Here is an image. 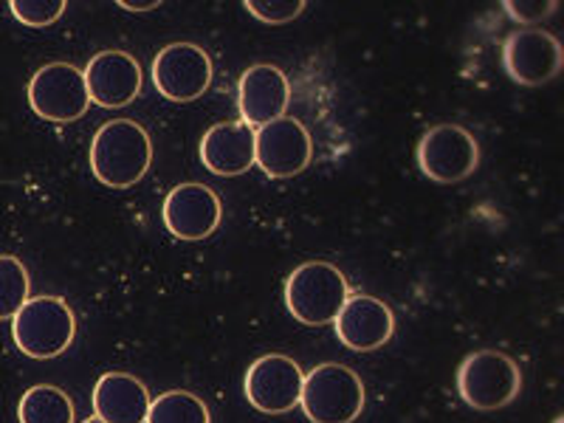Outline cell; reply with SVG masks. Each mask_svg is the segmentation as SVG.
Listing matches in <instances>:
<instances>
[{"instance_id": "cell-1", "label": "cell", "mask_w": 564, "mask_h": 423, "mask_svg": "<svg viewBox=\"0 0 564 423\" xmlns=\"http://www.w3.org/2000/svg\"><path fill=\"white\" fill-rule=\"evenodd\" d=\"M153 164L150 133L133 119L105 122L90 141V173L110 189H128L148 175Z\"/></svg>"}, {"instance_id": "cell-2", "label": "cell", "mask_w": 564, "mask_h": 423, "mask_svg": "<svg viewBox=\"0 0 564 423\" xmlns=\"http://www.w3.org/2000/svg\"><path fill=\"white\" fill-rule=\"evenodd\" d=\"M347 296H350L347 276L336 265L322 263V260L296 265L282 289L289 314L308 327L330 325Z\"/></svg>"}, {"instance_id": "cell-3", "label": "cell", "mask_w": 564, "mask_h": 423, "mask_svg": "<svg viewBox=\"0 0 564 423\" xmlns=\"http://www.w3.org/2000/svg\"><path fill=\"white\" fill-rule=\"evenodd\" d=\"M77 316L63 296H32L12 316V339L29 359H57L74 345Z\"/></svg>"}, {"instance_id": "cell-4", "label": "cell", "mask_w": 564, "mask_h": 423, "mask_svg": "<svg viewBox=\"0 0 564 423\" xmlns=\"http://www.w3.org/2000/svg\"><path fill=\"white\" fill-rule=\"evenodd\" d=\"M522 390V372L500 350L468 352L457 367V395L477 412H494L513 404Z\"/></svg>"}, {"instance_id": "cell-5", "label": "cell", "mask_w": 564, "mask_h": 423, "mask_svg": "<svg viewBox=\"0 0 564 423\" xmlns=\"http://www.w3.org/2000/svg\"><path fill=\"white\" fill-rule=\"evenodd\" d=\"M365 384L350 367L316 365L302 381L300 406L311 423H352L365 412Z\"/></svg>"}, {"instance_id": "cell-6", "label": "cell", "mask_w": 564, "mask_h": 423, "mask_svg": "<svg viewBox=\"0 0 564 423\" xmlns=\"http://www.w3.org/2000/svg\"><path fill=\"white\" fill-rule=\"evenodd\" d=\"M415 164L435 184H460L480 164V144L463 124H435L417 139Z\"/></svg>"}, {"instance_id": "cell-7", "label": "cell", "mask_w": 564, "mask_h": 423, "mask_svg": "<svg viewBox=\"0 0 564 423\" xmlns=\"http://www.w3.org/2000/svg\"><path fill=\"white\" fill-rule=\"evenodd\" d=\"M29 105L45 122H77L90 108L83 70L70 63H48L34 70L32 83H29Z\"/></svg>"}, {"instance_id": "cell-8", "label": "cell", "mask_w": 564, "mask_h": 423, "mask_svg": "<svg viewBox=\"0 0 564 423\" xmlns=\"http://www.w3.org/2000/svg\"><path fill=\"white\" fill-rule=\"evenodd\" d=\"M564 68V48L545 29H517L502 43V70L522 88H542Z\"/></svg>"}, {"instance_id": "cell-9", "label": "cell", "mask_w": 564, "mask_h": 423, "mask_svg": "<svg viewBox=\"0 0 564 423\" xmlns=\"http://www.w3.org/2000/svg\"><path fill=\"white\" fill-rule=\"evenodd\" d=\"M150 77L170 102H195L212 85V59L200 45L173 43L155 54Z\"/></svg>"}, {"instance_id": "cell-10", "label": "cell", "mask_w": 564, "mask_h": 423, "mask_svg": "<svg viewBox=\"0 0 564 423\" xmlns=\"http://www.w3.org/2000/svg\"><path fill=\"white\" fill-rule=\"evenodd\" d=\"M314 159V141L300 119L282 116L254 130V164L269 178H294Z\"/></svg>"}, {"instance_id": "cell-11", "label": "cell", "mask_w": 564, "mask_h": 423, "mask_svg": "<svg viewBox=\"0 0 564 423\" xmlns=\"http://www.w3.org/2000/svg\"><path fill=\"white\" fill-rule=\"evenodd\" d=\"M305 372L291 356L265 352L246 370L243 390L249 404L265 415H285L300 406Z\"/></svg>"}, {"instance_id": "cell-12", "label": "cell", "mask_w": 564, "mask_h": 423, "mask_svg": "<svg viewBox=\"0 0 564 423\" xmlns=\"http://www.w3.org/2000/svg\"><path fill=\"white\" fill-rule=\"evenodd\" d=\"M164 226L175 240L184 243H200V240L212 238L215 229L220 226L224 218V206L215 189L206 184H195L186 181L170 189L164 198V209H161Z\"/></svg>"}, {"instance_id": "cell-13", "label": "cell", "mask_w": 564, "mask_h": 423, "mask_svg": "<svg viewBox=\"0 0 564 423\" xmlns=\"http://www.w3.org/2000/svg\"><path fill=\"white\" fill-rule=\"evenodd\" d=\"M336 336L356 352H372L395 336V314L376 296L350 294L334 319Z\"/></svg>"}, {"instance_id": "cell-14", "label": "cell", "mask_w": 564, "mask_h": 423, "mask_svg": "<svg viewBox=\"0 0 564 423\" xmlns=\"http://www.w3.org/2000/svg\"><path fill=\"white\" fill-rule=\"evenodd\" d=\"M291 102V83L282 74V68L269 63L251 65L243 70L238 83V108L240 122L249 128H263V124L282 119Z\"/></svg>"}, {"instance_id": "cell-15", "label": "cell", "mask_w": 564, "mask_h": 423, "mask_svg": "<svg viewBox=\"0 0 564 423\" xmlns=\"http://www.w3.org/2000/svg\"><path fill=\"white\" fill-rule=\"evenodd\" d=\"M90 102L99 108H128L141 94V65L128 52H99L83 70Z\"/></svg>"}, {"instance_id": "cell-16", "label": "cell", "mask_w": 564, "mask_h": 423, "mask_svg": "<svg viewBox=\"0 0 564 423\" xmlns=\"http://www.w3.org/2000/svg\"><path fill=\"white\" fill-rule=\"evenodd\" d=\"M204 167L224 178H238L254 167V128L246 122H220L200 139Z\"/></svg>"}, {"instance_id": "cell-17", "label": "cell", "mask_w": 564, "mask_h": 423, "mask_svg": "<svg viewBox=\"0 0 564 423\" xmlns=\"http://www.w3.org/2000/svg\"><path fill=\"white\" fill-rule=\"evenodd\" d=\"M150 390L128 372H105L94 387V415L105 423H144L150 410Z\"/></svg>"}, {"instance_id": "cell-18", "label": "cell", "mask_w": 564, "mask_h": 423, "mask_svg": "<svg viewBox=\"0 0 564 423\" xmlns=\"http://www.w3.org/2000/svg\"><path fill=\"white\" fill-rule=\"evenodd\" d=\"M20 423H77L74 401L54 384H37L23 392L18 404Z\"/></svg>"}, {"instance_id": "cell-19", "label": "cell", "mask_w": 564, "mask_h": 423, "mask_svg": "<svg viewBox=\"0 0 564 423\" xmlns=\"http://www.w3.org/2000/svg\"><path fill=\"white\" fill-rule=\"evenodd\" d=\"M144 423H209V410L193 392L173 390L150 401Z\"/></svg>"}, {"instance_id": "cell-20", "label": "cell", "mask_w": 564, "mask_h": 423, "mask_svg": "<svg viewBox=\"0 0 564 423\" xmlns=\"http://www.w3.org/2000/svg\"><path fill=\"white\" fill-rule=\"evenodd\" d=\"M32 300V280L18 257L0 254V322L12 319Z\"/></svg>"}, {"instance_id": "cell-21", "label": "cell", "mask_w": 564, "mask_h": 423, "mask_svg": "<svg viewBox=\"0 0 564 423\" xmlns=\"http://www.w3.org/2000/svg\"><path fill=\"white\" fill-rule=\"evenodd\" d=\"M65 9H68L65 0H12L9 3V12L14 14V20L32 29L52 26L63 18Z\"/></svg>"}, {"instance_id": "cell-22", "label": "cell", "mask_w": 564, "mask_h": 423, "mask_svg": "<svg viewBox=\"0 0 564 423\" xmlns=\"http://www.w3.org/2000/svg\"><path fill=\"white\" fill-rule=\"evenodd\" d=\"M246 12L254 14L260 23L282 26L305 12V0H246Z\"/></svg>"}, {"instance_id": "cell-23", "label": "cell", "mask_w": 564, "mask_h": 423, "mask_svg": "<svg viewBox=\"0 0 564 423\" xmlns=\"http://www.w3.org/2000/svg\"><path fill=\"white\" fill-rule=\"evenodd\" d=\"M508 18L513 23H522L525 29H533V23H542V20L551 18L558 9L556 0H506L502 3Z\"/></svg>"}, {"instance_id": "cell-24", "label": "cell", "mask_w": 564, "mask_h": 423, "mask_svg": "<svg viewBox=\"0 0 564 423\" xmlns=\"http://www.w3.org/2000/svg\"><path fill=\"white\" fill-rule=\"evenodd\" d=\"M119 7H122L124 12H153L161 3L159 0H119Z\"/></svg>"}, {"instance_id": "cell-25", "label": "cell", "mask_w": 564, "mask_h": 423, "mask_svg": "<svg viewBox=\"0 0 564 423\" xmlns=\"http://www.w3.org/2000/svg\"><path fill=\"white\" fill-rule=\"evenodd\" d=\"M83 423H105V421H99V417L94 415V417H88V421H83Z\"/></svg>"}, {"instance_id": "cell-26", "label": "cell", "mask_w": 564, "mask_h": 423, "mask_svg": "<svg viewBox=\"0 0 564 423\" xmlns=\"http://www.w3.org/2000/svg\"><path fill=\"white\" fill-rule=\"evenodd\" d=\"M553 423H564V417H556V421H553Z\"/></svg>"}]
</instances>
